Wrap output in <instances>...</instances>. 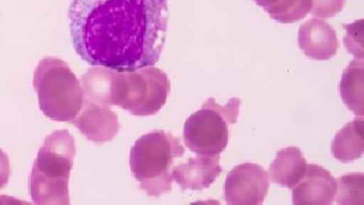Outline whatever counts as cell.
Masks as SVG:
<instances>
[{
	"label": "cell",
	"instance_id": "cell-1",
	"mask_svg": "<svg viewBox=\"0 0 364 205\" xmlns=\"http://www.w3.org/2000/svg\"><path fill=\"white\" fill-rule=\"evenodd\" d=\"M74 50L91 66L135 71L156 65L168 30L167 0H72Z\"/></svg>",
	"mask_w": 364,
	"mask_h": 205
},
{
	"label": "cell",
	"instance_id": "cell-2",
	"mask_svg": "<svg viewBox=\"0 0 364 205\" xmlns=\"http://www.w3.org/2000/svg\"><path fill=\"white\" fill-rule=\"evenodd\" d=\"M75 154V140L68 131H55L46 138L30 176L36 204H70L69 179Z\"/></svg>",
	"mask_w": 364,
	"mask_h": 205
},
{
	"label": "cell",
	"instance_id": "cell-3",
	"mask_svg": "<svg viewBox=\"0 0 364 205\" xmlns=\"http://www.w3.org/2000/svg\"><path fill=\"white\" fill-rule=\"evenodd\" d=\"M184 153L181 140L164 131L146 133L136 140L131 149V171L148 196L171 192L174 161Z\"/></svg>",
	"mask_w": 364,
	"mask_h": 205
},
{
	"label": "cell",
	"instance_id": "cell-4",
	"mask_svg": "<svg viewBox=\"0 0 364 205\" xmlns=\"http://www.w3.org/2000/svg\"><path fill=\"white\" fill-rule=\"evenodd\" d=\"M33 88L41 111L52 121L73 123L85 106L80 81L62 60H41L33 73Z\"/></svg>",
	"mask_w": 364,
	"mask_h": 205
},
{
	"label": "cell",
	"instance_id": "cell-5",
	"mask_svg": "<svg viewBox=\"0 0 364 205\" xmlns=\"http://www.w3.org/2000/svg\"><path fill=\"white\" fill-rule=\"evenodd\" d=\"M167 74L155 67L135 71H114L111 106L136 116H154L166 104L170 92Z\"/></svg>",
	"mask_w": 364,
	"mask_h": 205
},
{
	"label": "cell",
	"instance_id": "cell-6",
	"mask_svg": "<svg viewBox=\"0 0 364 205\" xmlns=\"http://www.w3.org/2000/svg\"><path fill=\"white\" fill-rule=\"evenodd\" d=\"M241 100L233 97L226 106H220L210 97L200 111L191 114L183 128V140L191 152L215 156L229 144V126L240 114Z\"/></svg>",
	"mask_w": 364,
	"mask_h": 205
},
{
	"label": "cell",
	"instance_id": "cell-7",
	"mask_svg": "<svg viewBox=\"0 0 364 205\" xmlns=\"http://www.w3.org/2000/svg\"><path fill=\"white\" fill-rule=\"evenodd\" d=\"M269 189V176L262 167L244 163L228 174L225 201L230 205L262 204Z\"/></svg>",
	"mask_w": 364,
	"mask_h": 205
},
{
	"label": "cell",
	"instance_id": "cell-8",
	"mask_svg": "<svg viewBox=\"0 0 364 205\" xmlns=\"http://www.w3.org/2000/svg\"><path fill=\"white\" fill-rule=\"evenodd\" d=\"M291 189L294 204L329 205L336 197L337 182L323 167L308 164L305 176Z\"/></svg>",
	"mask_w": 364,
	"mask_h": 205
},
{
	"label": "cell",
	"instance_id": "cell-9",
	"mask_svg": "<svg viewBox=\"0 0 364 205\" xmlns=\"http://www.w3.org/2000/svg\"><path fill=\"white\" fill-rule=\"evenodd\" d=\"M299 46L308 58L326 61L337 54L339 42L336 32L329 23L312 18L299 28Z\"/></svg>",
	"mask_w": 364,
	"mask_h": 205
},
{
	"label": "cell",
	"instance_id": "cell-10",
	"mask_svg": "<svg viewBox=\"0 0 364 205\" xmlns=\"http://www.w3.org/2000/svg\"><path fill=\"white\" fill-rule=\"evenodd\" d=\"M220 155H198L172 169V179L182 190L207 189L222 173Z\"/></svg>",
	"mask_w": 364,
	"mask_h": 205
},
{
	"label": "cell",
	"instance_id": "cell-11",
	"mask_svg": "<svg viewBox=\"0 0 364 205\" xmlns=\"http://www.w3.org/2000/svg\"><path fill=\"white\" fill-rule=\"evenodd\" d=\"M79 132L95 143L111 142L119 133V119L109 107L86 99L80 113L73 121Z\"/></svg>",
	"mask_w": 364,
	"mask_h": 205
},
{
	"label": "cell",
	"instance_id": "cell-12",
	"mask_svg": "<svg viewBox=\"0 0 364 205\" xmlns=\"http://www.w3.org/2000/svg\"><path fill=\"white\" fill-rule=\"evenodd\" d=\"M306 160L296 147H287L277 152L269 167V180L284 187L293 188L304 178Z\"/></svg>",
	"mask_w": 364,
	"mask_h": 205
},
{
	"label": "cell",
	"instance_id": "cell-13",
	"mask_svg": "<svg viewBox=\"0 0 364 205\" xmlns=\"http://www.w3.org/2000/svg\"><path fill=\"white\" fill-rule=\"evenodd\" d=\"M364 121L354 119L345 125L335 135L332 143V153L335 159L348 163L355 161L363 155Z\"/></svg>",
	"mask_w": 364,
	"mask_h": 205
},
{
	"label": "cell",
	"instance_id": "cell-14",
	"mask_svg": "<svg viewBox=\"0 0 364 205\" xmlns=\"http://www.w3.org/2000/svg\"><path fill=\"white\" fill-rule=\"evenodd\" d=\"M363 82V60H352L342 74L339 90L345 106L361 118L364 116Z\"/></svg>",
	"mask_w": 364,
	"mask_h": 205
},
{
	"label": "cell",
	"instance_id": "cell-15",
	"mask_svg": "<svg viewBox=\"0 0 364 205\" xmlns=\"http://www.w3.org/2000/svg\"><path fill=\"white\" fill-rule=\"evenodd\" d=\"M272 20L293 23L303 20L312 9V0H253Z\"/></svg>",
	"mask_w": 364,
	"mask_h": 205
},
{
	"label": "cell",
	"instance_id": "cell-16",
	"mask_svg": "<svg viewBox=\"0 0 364 205\" xmlns=\"http://www.w3.org/2000/svg\"><path fill=\"white\" fill-rule=\"evenodd\" d=\"M336 201L338 204H364L363 173L349 174L337 179Z\"/></svg>",
	"mask_w": 364,
	"mask_h": 205
},
{
	"label": "cell",
	"instance_id": "cell-17",
	"mask_svg": "<svg viewBox=\"0 0 364 205\" xmlns=\"http://www.w3.org/2000/svg\"><path fill=\"white\" fill-rule=\"evenodd\" d=\"M344 28L346 30L344 45L347 51L356 59L363 60V20L344 25Z\"/></svg>",
	"mask_w": 364,
	"mask_h": 205
},
{
	"label": "cell",
	"instance_id": "cell-18",
	"mask_svg": "<svg viewBox=\"0 0 364 205\" xmlns=\"http://www.w3.org/2000/svg\"><path fill=\"white\" fill-rule=\"evenodd\" d=\"M345 0H312L310 13L316 18H330L344 9Z\"/></svg>",
	"mask_w": 364,
	"mask_h": 205
},
{
	"label": "cell",
	"instance_id": "cell-19",
	"mask_svg": "<svg viewBox=\"0 0 364 205\" xmlns=\"http://www.w3.org/2000/svg\"><path fill=\"white\" fill-rule=\"evenodd\" d=\"M11 178V163L6 153L0 149V189L6 187Z\"/></svg>",
	"mask_w": 364,
	"mask_h": 205
}]
</instances>
